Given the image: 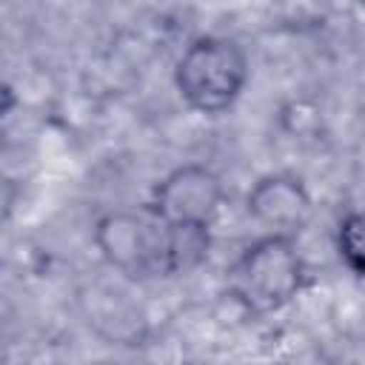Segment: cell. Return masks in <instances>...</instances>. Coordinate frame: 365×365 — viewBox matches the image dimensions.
<instances>
[{"label":"cell","mask_w":365,"mask_h":365,"mask_svg":"<svg viewBox=\"0 0 365 365\" xmlns=\"http://www.w3.org/2000/svg\"><path fill=\"white\" fill-rule=\"evenodd\" d=\"M228 291L254 314H277L291 305L305 285V262L297 237L265 234L248 242L231 262Z\"/></svg>","instance_id":"1"},{"label":"cell","mask_w":365,"mask_h":365,"mask_svg":"<svg viewBox=\"0 0 365 365\" xmlns=\"http://www.w3.org/2000/svg\"><path fill=\"white\" fill-rule=\"evenodd\" d=\"M248 74V54L237 40L202 34L180 54L174 66V86L191 111L217 117L242 97Z\"/></svg>","instance_id":"2"},{"label":"cell","mask_w":365,"mask_h":365,"mask_svg":"<svg viewBox=\"0 0 365 365\" xmlns=\"http://www.w3.org/2000/svg\"><path fill=\"white\" fill-rule=\"evenodd\" d=\"M91 237L100 257L125 277L143 279L151 274H168L165 225L154 217L151 208L106 211L103 217H97Z\"/></svg>","instance_id":"3"},{"label":"cell","mask_w":365,"mask_h":365,"mask_svg":"<svg viewBox=\"0 0 365 365\" xmlns=\"http://www.w3.org/2000/svg\"><path fill=\"white\" fill-rule=\"evenodd\" d=\"M225 188L214 168L182 163L171 168L151 191L148 208L165 228H208L214 225Z\"/></svg>","instance_id":"4"},{"label":"cell","mask_w":365,"mask_h":365,"mask_svg":"<svg viewBox=\"0 0 365 365\" xmlns=\"http://www.w3.org/2000/svg\"><path fill=\"white\" fill-rule=\"evenodd\" d=\"M245 211L265 234L297 237L314 214V197L297 174L271 171L248 188Z\"/></svg>","instance_id":"5"},{"label":"cell","mask_w":365,"mask_h":365,"mask_svg":"<svg viewBox=\"0 0 365 365\" xmlns=\"http://www.w3.org/2000/svg\"><path fill=\"white\" fill-rule=\"evenodd\" d=\"M336 254L342 265L365 279V211H348L336 225Z\"/></svg>","instance_id":"6"}]
</instances>
